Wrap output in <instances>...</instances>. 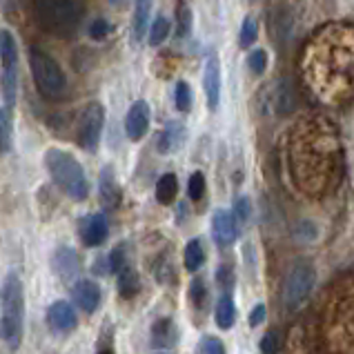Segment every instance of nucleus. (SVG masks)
<instances>
[{"label":"nucleus","mask_w":354,"mask_h":354,"mask_svg":"<svg viewBox=\"0 0 354 354\" xmlns=\"http://www.w3.org/2000/svg\"><path fill=\"white\" fill-rule=\"evenodd\" d=\"M212 234H214V241L221 248L232 245L239 239V221L232 212L218 209L214 218H212Z\"/></svg>","instance_id":"nucleus-10"},{"label":"nucleus","mask_w":354,"mask_h":354,"mask_svg":"<svg viewBox=\"0 0 354 354\" xmlns=\"http://www.w3.org/2000/svg\"><path fill=\"white\" fill-rule=\"evenodd\" d=\"M180 140H183V127L180 125H169L163 134H160V151L163 154H169V151H174Z\"/></svg>","instance_id":"nucleus-24"},{"label":"nucleus","mask_w":354,"mask_h":354,"mask_svg":"<svg viewBox=\"0 0 354 354\" xmlns=\"http://www.w3.org/2000/svg\"><path fill=\"white\" fill-rule=\"evenodd\" d=\"M9 145H12V120H9L7 109L0 107V156L7 154Z\"/></svg>","instance_id":"nucleus-27"},{"label":"nucleus","mask_w":354,"mask_h":354,"mask_svg":"<svg viewBox=\"0 0 354 354\" xmlns=\"http://www.w3.org/2000/svg\"><path fill=\"white\" fill-rule=\"evenodd\" d=\"M263 321H266V306H263V303H259V306L250 312V326L257 328V326H261Z\"/></svg>","instance_id":"nucleus-39"},{"label":"nucleus","mask_w":354,"mask_h":354,"mask_svg":"<svg viewBox=\"0 0 354 354\" xmlns=\"http://www.w3.org/2000/svg\"><path fill=\"white\" fill-rule=\"evenodd\" d=\"M257 36H259L257 20H254V18H245V20H243V27H241V45H243V47L254 45Z\"/></svg>","instance_id":"nucleus-31"},{"label":"nucleus","mask_w":354,"mask_h":354,"mask_svg":"<svg viewBox=\"0 0 354 354\" xmlns=\"http://www.w3.org/2000/svg\"><path fill=\"white\" fill-rule=\"evenodd\" d=\"M185 268L189 272H196L201 266L205 263V252H203V245H201V241L198 239H192L187 245H185Z\"/></svg>","instance_id":"nucleus-23"},{"label":"nucleus","mask_w":354,"mask_h":354,"mask_svg":"<svg viewBox=\"0 0 354 354\" xmlns=\"http://www.w3.org/2000/svg\"><path fill=\"white\" fill-rule=\"evenodd\" d=\"M109 34H112V25H109L105 18H96L92 27H89V36L94 40H105Z\"/></svg>","instance_id":"nucleus-34"},{"label":"nucleus","mask_w":354,"mask_h":354,"mask_svg":"<svg viewBox=\"0 0 354 354\" xmlns=\"http://www.w3.org/2000/svg\"><path fill=\"white\" fill-rule=\"evenodd\" d=\"M23 321H25V295L23 283L18 274H7L0 286V339L7 348L16 350L23 339Z\"/></svg>","instance_id":"nucleus-3"},{"label":"nucleus","mask_w":354,"mask_h":354,"mask_svg":"<svg viewBox=\"0 0 354 354\" xmlns=\"http://www.w3.org/2000/svg\"><path fill=\"white\" fill-rule=\"evenodd\" d=\"M277 112L279 114H290L292 109H295V96H292V89H290V85L283 80V83L279 85V89H277Z\"/></svg>","instance_id":"nucleus-26"},{"label":"nucleus","mask_w":354,"mask_h":354,"mask_svg":"<svg viewBox=\"0 0 354 354\" xmlns=\"http://www.w3.org/2000/svg\"><path fill=\"white\" fill-rule=\"evenodd\" d=\"M98 354H114V352H112V350H100Z\"/></svg>","instance_id":"nucleus-43"},{"label":"nucleus","mask_w":354,"mask_h":354,"mask_svg":"<svg viewBox=\"0 0 354 354\" xmlns=\"http://www.w3.org/2000/svg\"><path fill=\"white\" fill-rule=\"evenodd\" d=\"M189 25H192V14H189V9L183 5L178 9V34H187Z\"/></svg>","instance_id":"nucleus-37"},{"label":"nucleus","mask_w":354,"mask_h":354,"mask_svg":"<svg viewBox=\"0 0 354 354\" xmlns=\"http://www.w3.org/2000/svg\"><path fill=\"white\" fill-rule=\"evenodd\" d=\"M29 65H32V76L43 98H63L67 92V78L56 60L43 49H32L29 52Z\"/></svg>","instance_id":"nucleus-6"},{"label":"nucleus","mask_w":354,"mask_h":354,"mask_svg":"<svg viewBox=\"0 0 354 354\" xmlns=\"http://www.w3.org/2000/svg\"><path fill=\"white\" fill-rule=\"evenodd\" d=\"M203 89H205L209 109H216L218 107V100H221V67H218V58L214 54H212L207 58V63H205Z\"/></svg>","instance_id":"nucleus-14"},{"label":"nucleus","mask_w":354,"mask_h":354,"mask_svg":"<svg viewBox=\"0 0 354 354\" xmlns=\"http://www.w3.org/2000/svg\"><path fill=\"white\" fill-rule=\"evenodd\" d=\"M45 167L52 176L54 183L65 192L72 201H85L89 194V183L85 176V169L78 160L63 149H47Z\"/></svg>","instance_id":"nucleus-4"},{"label":"nucleus","mask_w":354,"mask_h":354,"mask_svg":"<svg viewBox=\"0 0 354 354\" xmlns=\"http://www.w3.org/2000/svg\"><path fill=\"white\" fill-rule=\"evenodd\" d=\"M205 194V176L201 171H194L187 180V196L192 201H201Z\"/></svg>","instance_id":"nucleus-28"},{"label":"nucleus","mask_w":354,"mask_h":354,"mask_svg":"<svg viewBox=\"0 0 354 354\" xmlns=\"http://www.w3.org/2000/svg\"><path fill=\"white\" fill-rule=\"evenodd\" d=\"M109 3H112L114 7H116V3H118V0H109ZM125 5V0H120V7H123Z\"/></svg>","instance_id":"nucleus-42"},{"label":"nucleus","mask_w":354,"mask_h":354,"mask_svg":"<svg viewBox=\"0 0 354 354\" xmlns=\"http://www.w3.org/2000/svg\"><path fill=\"white\" fill-rule=\"evenodd\" d=\"M147 127H149V107L145 100H136L129 107L125 118V134L129 140H140L147 134Z\"/></svg>","instance_id":"nucleus-12"},{"label":"nucleus","mask_w":354,"mask_h":354,"mask_svg":"<svg viewBox=\"0 0 354 354\" xmlns=\"http://www.w3.org/2000/svg\"><path fill=\"white\" fill-rule=\"evenodd\" d=\"M234 216L236 221H248L250 218V201L243 196L236 201V205H234Z\"/></svg>","instance_id":"nucleus-38"},{"label":"nucleus","mask_w":354,"mask_h":354,"mask_svg":"<svg viewBox=\"0 0 354 354\" xmlns=\"http://www.w3.org/2000/svg\"><path fill=\"white\" fill-rule=\"evenodd\" d=\"M301 67L317 98L343 103L354 92V27H323L308 45Z\"/></svg>","instance_id":"nucleus-1"},{"label":"nucleus","mask_w":354,"mask_h":354,"mask_svg":"<svg viewBox=\"0 0 354 354\" xmlns=\"http://www.w3.org/2000/svg\"><path fill=\"white\" fill-rule=\"evenodd\" d=\"M214 317H216V326L221 330H230L232 326H234V321H236V308H234V301H232L230 295H223V297L218 299Z\"/></svg>","instance_id":"nucleus-21"},{"label":"nucleus","mask_w":354,"mask_h":354,"mask_svg":"<svg viewBox=\"0 0 354 354\" xmlns=\"http://www.w3.org/2000/svg\"><path fill=\"white\" fill-rule=\"evenodd\" d=\"M218 283H221L223 288H230L232 283H234V274H232V270H230V268L223 266V268L218 270Z\"/></svg>","instance_id":"nucleus-41"},{"label":"nucleus","mask_w":354,"mask_h":354,"mask_svg":"<svg viewBox=\"0 0 354 354\" xmlns=\"http://www.w3.org/2000/svg\"><path fill=\"white\" fill-rule=\"evenodd\" d=\"M189 299H192V303H194L196 308H203L205 306V301H207V288H205V283L201 281V279L192 281V286H189Z\"/></svg>","instance_id":"nucleus-32"},{"label":"nucleus","mask_w":354,"mask_h":354,"mask_svg":"<svg viewBox=\"0 0 354 354\" xmlns=\"http://www.w3.org/2000/svg\"><path fill=\"white\" fill-rule=\"evenodd\" d=\"M98 189H100V201L107 209H114L120 203V187L114 178L112 167H105L100 171V180H98Z\"/></svg>","instance_id":"nucleus-17"},{"label":"nucleus","mask_w":354,"mask_h":354,"mask_svg":"<svg viewBox=\"0 0 354 354\" xmlns=\"http://www.w3.org/2000/svg\"><path fill=\"white\" fill-rule=\"evenodd\" d=\"M281 346H283V341H281L279 330H270L268 335L261 339V352L263 354H279Z\"/></svg>","instance_id":"nucleus-30"},{"label":"nucleus","mask_w":354,"mask_h":354,"mask_svg":"<svg viewBox=\"0 0 354 354\" xmlns=\"http://www.w3.org/2000/svg\"><path fill=\"white\" fill-rule=\"evenodd\" d=\"M341 138L330 120L315 116L295 129L290 165L297 183L306 192H326L341 174Z\"/></svg>","instance_id":"nucleus-2"},{"label":"nucleus","mask_w":354,"mask_h":354,"mask_svg":"<svg viewBox=\"0 0 354 354\" xmlns=\"http://www.w3.org/2000/svg\"><path fill=\"white\" fill-rule=\"evenodd\" d=\"M151 5H154V0H136V5H134V18H131V38H134L136 43H140V40L145 38L147 25H149Z\"/></svg>","instance_id":"nucleus-18"},{"label":"nucleus","mask_w":354,"mask_h":354,"mask_svg":"<svg viewBox=\"0 0 354 354\" xmlns=\"http://www.w3.org/2000/svg\"><path fill=\"white\" fill-rule=\"evenodd\" d=\"M0 60H3V98L9 107H14L18 85V47L12 32L7 29H0Z\"/></svg>","instance_id":"nucleus-8"},{"label":"nucleus","mask_w":354,"mask_h":354,"mask_svg":"<svg viewBox=\"0 0 354 354\" xmlns=\"http://www.w3.org/2000/svg\"><path fill=\"white\" fill-rule=\"evenodd\" d=\"M92 272L96 277H103V274H107L109 272V259H105V257H98L96 261H94V268H92Z\"/></svg>","instance_id":"nucleus-40"},{"label":"nucleus","mask_w":354,"mask_h":354,"mask_svg":"<svg viewBox=\"0 0 354 354\" xmlns=\"http://www.w3.org/2000/svg\"><path fill=\"white\" fill-rule=\"evenodd\" d=\"M174 100H176V109H178V112H189V107H192V92H189L187 83H183V80L176 83Z\"/></svg>","instance_id":"nucleus-29"},{"label":"nucleus","mask_w":354,"mask_h":354,"mask_svg":"<svg viewBox=\"0 0 354 354\" xmlns=\"http://www.w3.org/2000/svg\"><path fill=\"white\" fill-rule=\"evenodd\" d=\"M109 234V225L105 214H89L80 221V241L85 243L87 248H98L107 241Z\"/></svg>","instance_id":"nucleus-11"},{"label":"nucleus","mask_w":354,"mask_h":354,"mask_svg":"<svg viewBox=\"0 0 354 354\" xmlns=\"http://www.w3.org/2000/svg\"><path fill=\"white\" fill-rule=\"evenodd\" d=\"M248 65L254 74H263L268 67V54L263 52V49H254V52L248 56Z\"/></svg>","instance_id":"nucleus-33"},{"label":"nucleus","mask_w":354,"mask_h":354,"mask_svg":"<svg viewBox=\"0 0 354 354\" xmlns=\"http://www.w3.org/2000/svg\"><path fill=\"white\" fill-rule=\"evenodd\" d=\"M72 299L80 310L87 312V315H92V312H96V308L100 306V290L94 281H78L72 290Z\"/></svg>","instance_id":"nucleus-16"},{"label":"nucleus","mask_w":354,"mask_h":354,"mask_svg":"<svg viewBox=\"0 0 354 354\" xmlns=\"http://www.w3.org/2000/svg\"><path fill=\"white\" fill-rule=\"evenodd\" d=\"M116 274H118V295L123 299H134L140 290V279L136 274V270L127 263V266L120 268Z\"/></svg>","instance_id":"nucleus-20"},{"label":"nucleus","mask_w":354,"mask_h":354,"mask_svg":"<svg viewBox=\"0 0 354 354\" xmlns=\"http://www.w3.org/2000/svg\"><path fill=\"white\" fill-rule=\"evenodd\" d=\"M167 36H169V20L165 16H158L154 23H151V27H149V36H147L149 45L158 47Z\"/></svg>","instance_id":"nucleus-25"},{"label":"nucleus","mask_w":354,"mask_h":354,"mask_svg":"<svg viewBox=\"0 0 354 354\" xmlns=\"http://www.w3.org/2000/svg\"><path fill=\"white\" fill-rule=\"evenodd\" d=\"M105 125V109L98 103H89L85 107V112L80 114L78 123V143L80 147H85L87 151H94L98 147L100 134H103Z\"/></svg>","instance_id":"nucleus-9"},{"label":"nucleus","mask_w":354,"mask_h":354,"mask_svg":"<svg viewBox=\"0 0 354 354\" xmlns=\"http://www.w3.org/2000/svg\"><path fill=\"white\" fill-rule=\"evenodd\" d=\"M315 268L310 263H297L295 268L288 272V279H286V286H283V303L290 312H297L303 303L308 301L310 292L315 290Z\"/></svg>","instance_id":"nucleus-7"},{"label":"nucleus","mask_w":354,"mask_h":354,"mask_svg":"<svg viewBox=\"0 0 354 354\" xmlns=\"http://www.w3.org/2000/svg\"><path fill=\"white\" fill-rule=\"evenodd\" d=\"M198 352L201 354H225V348L216 337H203V339H201Z\"/></svg>","instance_id":"nucleus-35"},{"label":"nucleus","mask_w":354,"mask_h":354,"mask_svg":"<svg viewBox=\"0 0 354 354\" xmlns=\"http://www.w3.org/2000/svg\"><path fill=\"white\" fill-rule=\"evenodd\" d=\"M178 180L174 174H163L156 183V201L160 205H171V201L176 198Z\"/></svg>","instance_id":"nucleus-22"},{"label":"nucleus","mask_w":354,"mask_h":354,"mask_svg":"<svg viewBox=\"0 0 354 354\" xmlns=\"http://www.w3.org/2000/svg\"><path fill=\"white\" fill-rule=\"evenodd\" d=\"M47 321L56 332H69L78 326L76 310L72 308V303L67 301H56L47 310Z\"/></svg>","instance_id":"nucleus-13"},{"label":"nucleus","mask_w":354,"mask_h":354,"mask_svg":"<svg viewBox=\"0 0 354 354\" xmlns=\"http://www.w3.org/2000/svg\"><path fill=\"white\" fill-rule=\"evenodd\" d=\"M123 266H127V250H125V245H118V248H114L112 254H109V270L118 272Z\"/></svg>","instance_id":"nucleus-36"},{"label":"nucleus","mask_w":354,"mask_h":354,"mask_svg":"<svg viewBox=\"0 0 354 354\" xmlns=\"http://www.w3.org/2000/svg\"><path fill=\"white\" fill-rule=\"evenodd\" d=\"M78 254L72 248H58L52 257V270L56 272L58 279L63 281H72L78 274Z\"/></svg>","instance_id":"nucleus-15"},{"label":"nucleus","mask_w":354,"mask_h":354,"mask_svg":"<svg viewBox=\"0 0 354 354\" xmlns=\"http://www.w3.org/2000/svg\"><path fill=\"white\" fill-rule=\"evenodd\" d=\"M178 339V330L171 319H158L154 326H151V343L158 348H169L174 346Z\"/></svg>","instance_id":"nucleus-19"},{"label":"nucleus","mask_w":354,"mask_h":354,"mask_svg":"<svg viewBox=\"0 0 354 354\" xmlns=\"http://www.w3.org/2000/svg\"><path fill=\"white\" fill-rule=\"evenodd\" d=\"M34 16L47 34L58 38H72L80 23L74 0H34Z\"/></svg>","instance_id":"nucleus-5"}]
</instances>
